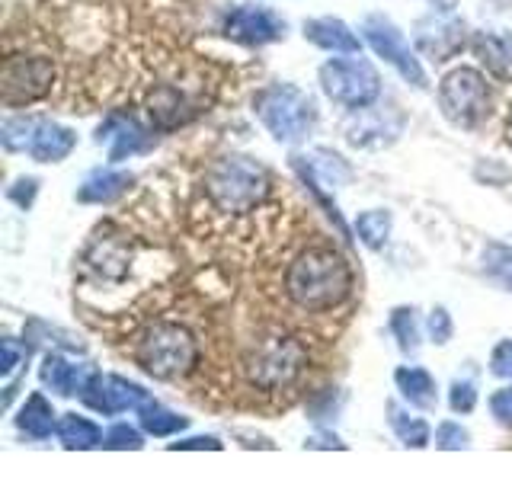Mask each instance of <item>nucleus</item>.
<instances>
[{
	"instance_id": "obj_1",
	"label": "nucleus",
	"mask_w": 512,
	"mask_h": 480,
	"mask_svg": "<svg viewBox=\"0 0 512 480\" xmlns=\"http://www.w3.org/2000/svg\"><path fill=\"white\" fill-rule=\"evenodd\" d=\"M282 288H285V298L292 301L298 311L327 314L352 298L356 272H352V263L340 250H333L330 244H314V247H304L295 260L288 263Z\"/></svg>"
},
{
	"instance_id": "obj_2",
	"label": "nucleus",
	"mask_w": 512,
	"mask_h": 480,
	"mask_svg": "<svg viewBox=\"0 0 512 480\" xmlns=\"http://www.w3.org/2000/svg\"><path fill=\"white\" fill-rule=\"evenodd\" d=\"M132 359L157 381H183L199 368V340L176 320H154L135 336Z\"/></svg>"
},
{
	"instance_id": "obj_3",
	"label": "nucleus",
	"mask_w": 512,
	"mask_h": 480,
	"mask_svg": "<svg viewBox=\"0 0 512 480\" xmlns=\"http://www.w3.org/2000/svg\"><path fill=\"white\" fill-rule=\"evenodd\" d=\"M308 362H311L308 346H304L298 336L272 330V333H263L260 340L250 343L240 368H244L247 381L256 391L282 394L288 388H295V384L304 378Z\"/></svg>"
},
{
	"instance_id": "obj_4",
	"label": "nucleus",
	"mask_w": 512,
	"mask_h": 480,
	"mask_svg": "<svg viewBox=\"0 0 512 480\" xmlns=\"http://www.w3.org/2000/svg\"><path fill=\"white\" fill-rule=\"evenodd\" d=\"M269 170L253 157L228 154L205 170V196L221 215H250L269 196Z\"/></svg>"
},
{
	"instance_id": "obj_5",
	"label": "nucleus",
	"mask_w": 512,
	"mask_h": 480,
	"mask_svg": "<svg viewBox=\"0 0 512 480\" xmlns=\"http://www.w3.org/2000/svg\"><path fill=\"white\" fill-rule=\"evenodd\" d=\"M256 119L279 144H301L317 125V103L311 93L279 80L253 96Z\"/></svg>"
},
{
	"instance_id": "obj_6",
	"label": "nucleus",
	"mask_w": 512,
	"mask_h": 480,
	"mask_svg": "<svg viewBox=\"0 0 512 480\" xmlns=\"http://www.w3.org/2000/svg\"><path fill=\"white\" fill-rule=\"evenodd\" d=\"M212 87H208L205 77H170L164 84H154L144 109H148V119L157 132H173V128H183L192 119H199L202 112L212 106Z\"/></svg>"
},
{
	"instance_id": "obj_7",
	"label": "nucleus",
	"mask_w": 512,
	"mask_h": 480,
	"mask_svg": "<svg viewBox=\"0 0 512 480\" xmlns=\"http://www.w3.org/2000/svg\"><path fill=\"white\" fill-rule=\"evenodd\" d=\"M0 141L13 154H29L39 164H58L77 148V135L68 125L42 116H10L0 125Z\"/></svg>"
},
{
	"instance_id": "obj_8",
	"label": "nucleus",
	"mask_w": 512,
	"mask_h": 480,
	"mask_svg": "<svg viewBox=\"0 0 512 480\" xmlns=\"http://www.w3.org/2000/svg\"><path fill=\"white\" fill-rule=\"evenodd\" d=\"M317 84L327 100H333L343 109H365L381 96V77L375 71V64L365 61L362 55L324 61L317 71Z\"/></svg>"
},
{
	"instance_id": "obj_9",
	"label": "nucleus",
	"mask_w": 512,
	"mask_h": 480,
	"mask_svg": "<svg viewBox=\"0 0 512 480\" xmlns=\"http://www.w3.org/2000/svg\"><path fill=\"white\" fill-rule=\"evenodd\" d=\"M490 87L487 77L477 68H455L442 77L439 84V109L455 128L474 132L490 119Z\"/></svg>"
},
{
	"instance_id": "obj_10",
	"label": "nucleus",
	"mask_w": 512,
	"mask_h": 480,
	"mask_svg": "<svg viewBox=\"0 0 512 480\" xmlns=\"http://www.w3.org/2000/svg\"><path fill=\"white\" fill-rule=\"evenodd\" d=\"M55 84V64L45 55H10L0 71V100L4 106H29L48 96Z\"/></svg>"
},
{
	"instance_id": "obj_11",
	"label": "nucleus",
	"mask_w": 512,
	"mask_h": 480,
	"mask_svg": "<svg viewBox=\"0 0 512 480\" xmlns=\"http://www.w3.org/2000/svg\"><path fill=\"white\" fill-rule=\"evenodd\" d=\"M362 39L372 45V52L378 58L388 61L391 68L407 80V84L426 90L429 80H426V71H423L420 58H416V52L410 48L407 36L388 20V16H384V13L365 16V20H362Z\"/></svg>"
},
{
	"instance_id": "obj_12",
	"label": "nucleus",
	"mask_w": 512,
	"mask_h": 480,
	"mask_svg": "<svg viewBox=\"0 0 512 480\" xmlns=\"http://www.w3.org/2000/svg\"><path fill=\"white\" fill-rule=\"evenodd\" d=\"M224 39L247 48H263L272 42H282L288 36V23L266 4H237L228 10L221 23Z\"/></svg>"
},
{
	"instance_id": "obj_13",
	"label": "nucleus",
	"mask_w": 512,
	"mask_h": 480,
	"mask_svg": "<svg viewBox=\"0 0 512 480\" xmlns=\"http://www.w3.org/2000/svg\"><path fill=\"white\" fill-rule=\"evenodd\" d=\"M80 400L100 416H119V413H128V410H141L151 404V394L141 388V384L128 381L122 375H103V372H93L90 381L84 384V391H80Z\"/></svg>"
},
{
	"instance_id": "obj_14",
	"label": "nucleus",
	"mask_w": 512,
	"mask_h": 480,
	"mask_svg": "<svg viewBox=\"0 0 512 480\" xmlns=\"http://www.w3.org/2000/svg\"><path fill=\"white\" fill-rule=\"evenodd\" d=\"M154 132H157L154 125L148 128V125H141V119L132 116V112L116 109L100 122V128H96V141L106 144L109 164H122V160H128V157L151 151L154 141H157Z\"/></svg>"
},
{
	"instance_id": "obj_15",
	"label": "nucleus",
	"mask_w": 512,
	"mask_h": 480,
	"mask_svg": "<svg viewBox=\"0 0 512 480\" xmlns=\"http://www.w3.org/2000/svg\"><path fill=\"white\" fill-rule=\"evenodd\" d=\"M413 42L420 48V55H426L436 64H445L468 45V26H464V20L452 10H439V13L423 16V20L413 26Z\"/></svg>"
},
{
	"instance_id": "obj_16",
	"label": "nucleus",
	"mask_w": 512,
	"mask_h": 480,
	"mask_svg": "<svg viewBox=\"0 0 512 480\" xmlns=\"http://www.w3.org/2000/svg\"><path fill=\"white\" fill-rule=\"evenodd\" d=\"M96 368L90 362H74L61 352H45V359L39 365V378L52 394L58 397H74L84 391V384L90 381V375Z\"/></svg>"
},
{
	"instance_id": "obj_17",
	"label": "nucleus",
	"mask_w": 512,
	"mask_h": 480,
	"mask_svg": "<svg viewBox=\"0 0 512 480\" xmlns=\"http://www.w3.org/2000/svg\"><path fill=\"white\" fill-rule=\"evenodd\" d=\"M301 29H304V39L317 48H324V52L362 55V39L343 20H336V16H314V20H304Z\"/></svg>"
},
{
	"instance_id": "obj_18",
	"label": "nucleus",
	"mask_w": 512,
	"mask_h": 480,
	"mask_svg": "<svg viewBox=\"0 0 512 480\" xmlns=\"http://www.w3.org/2000/svg\"><path fill=\"white\" fill-rule=\"evenodd\" d=\"M132 183H135V176L128 170H116V164L100 167V170H93L84 183H80L77 202H84V205H112L116 199H122L128 189H132Z\"/></svg>"
},
{
	"instance_id": "obj_19",
	"label": "nucleus",
	"mask_w": 512,
	"mask_h": 480,
	"mask_svg": "<svg viewBox=\"0 0 512 480\" xmlns=\"http://www.w3.org/2000/svg\"><path fill=\"white\" fill-rule=\"evenodd\" d=\"M471 48L493 77L512 80V36L509 32H500V29L474 32Z\"/></svg>"
},
{
	"instance_id": "obj_20",
	"label": "nucleus",
	"mask_w": 512,
	"mask_h": 480,
	"mask_svg": "<svg viewBox=\"0 0 512 480\" xmlns=\"http://www.w3.org/2000/svg\"><path fill=\"white\" fill-rule=\"evenodd\" d=\"M394 384L397 391L404 394V400L410 407H420V410H432L439 404V388H436V378H432L423 365H400L394 372Z\"/></svg>"
},
{
	"instance_id": "obj_21",
	"label": "nucleus",
	"mask_w": 512,
	"mask_h": 480,
	"mask_svg": "<svg viewBox=\"0 0 512 480\" xmlns=\"http://www.w3.org/2000/svg\"><path fill=\"white\" fill-rule=\"evenodd\" d=\"M55 426H58V413L48 404V397L39 391L29 394L20 413H16V429L26 432L29 439H48L55 432Z\"/></svg>"
},
{
	"instance_id": "obj_22",
	"label": "nucleus",
	"mask_w": 512,
	"mask_h": 480,
	"mask_svg": "<svg viewBox=\"0 0 512 480\" xmlns=\"http://www.w3.org/2000/svg\"><path fill=\"white\" fill-rule=\"evenodd\" d=\"M55 436L64 448H103V429L80 413H64L55 426Z\"/></svg>"
},
{
	"instance_id": "obj_23",
	"label": "nucleus",
	"mask_w": 512,
	"mask_h": 480,
	"mask_svg": "<svg viewBox=\"0 0 512 480\" xmlns=\"http://www.w3.org/2000/svg\"><path fill=\"white\" fill-rule=\"evenodd\" d=\"M388 423L394 429V436L407 448H426L429 445V423L423 420V416H413L410 410H404L397 400H388Z\"/></svg>"
},
{
	"instance_id": "obj_24",
	"label": "nucleus",
	"mask_w": 512,
	"mask_h": 480,
	"mask_svg": "<svg viewBox=\"0 0 512 480\" xmlns=\"http://www.w3.org/2000/svg\"><path fill=\"white\" fill-rule=\"evenodd\" d=\"M138 416H141V429L148 432V436H154V439H170V436H176V432H183L189 426V416L164 410L157 400H151L148 407H141Z\"/></svg>"
},
{
	"instance_id": "obj_25",
	"label": "nucleus",
	"mask_w": 512,
	"mask_h": 480,
	"mask_svg": "<svg viewBox=\"0 0 512 480\" xmlns=\"http://www.w3.org/2000/svg\"><path fill=\"white\" fill-rule=\"evenodd\" d=\"M356 234L368 250H384L391 237V212L384 208H368V212L356 215Z\"/></svg>"
},
{
	"instance_id": "obj_26",
	"label": "nucleus",
	"mask_w": 512,
	"mask_h": 480,
	"mask_svg": "<svg viewBox=\"0 0 512 480\" xmlns=\"http://www.w3.org/2000/svg\"><path fill=\"white\" fill-rule=\"evenodd\" d=\"M391 333L400 346L404 356H413L416 349H420V324H416V311L407 308V304H400V308L391 311Z\"/></svg>"
},
{
	"instance_id": "obj_27",
	"label": "nucleus",
	"mask_w": 512,
	"mask_h": 480,
	"mask_svg": "<svg viewBox=\"0 0 512 480\" xmlns=\"http://www.w3.org/2000/svg\"><path fill=\"white\" fill-rule=\"evenodd\" d=\"M484 272L487 279L496 282L506 292H512V244H487L484 250Z\"/></svg>"
},
{
	"instance_id": "obj_28",
	"label": "nucleus",
	"mask_w": 512,
	"mask_h": 480,
	"mask_svg": "<svg viewBox=\"0 0 512 480\" xmlns=\"http://www.w3.org/2000/svg\"><path fill=\"white\" fill-rule=\"evenodd\" d=\"M103 448H112V452H128L132 448V452H138V448H144V436L135 426L116 423L103 432Z\"/></svg>"
},
{
	"instance_id": "obj_29",
	"label": "nucleus",
	"mask_w": 512,
	"mask_h": 480,
	"mask_svg": "<svg viewBox=\"0 0 512 480\" xmlns=\"http://www.w3.org/2000/svg\"><path fill=\"white\" fill-rule=\"evenodd\" d=\"M426 333H429V340L436 346H445L448 340H452V333H455L452 314H448L445 308H432L429 317H426Z\"/></svg>"
},
{
	"instance_id": "obj_30",
	"label": "nucleus",
	"mask_w": 512,
	"mask_h": 480,
	"mask_svg": "<svg viewBox=\"0 0 512 480\" xmlns=\"http://www.w3.org/2000/svg\"><path fill=\"white\" fill-rule=\"evenodd\" d=\"M26 352H29L26 343H20V340H13V336H7V340L0 343V375L10 378V375L16 372V368H20V362L26 359Z\"/></svg>"
},
{
	"instance_id": "obj_31",
	"label": "nucleus",
	"mask_w": 512,
	"mask_h": 480,
	"mask_svg": "<svg viewBox=\"0 0 512 480\" xmlns=\"http://www.w3.org/2000/svg\"><path fill=\"white\" fill-rule=\"evenodd\" d=\"M448 407H452V413H471L477 407L474 381H452V391H448Z\"/></svg>"
},
{
	"instance_id": "obj_32",
	"label": "nucleus",
	"mask_w": 512,
	"mask_h": 480,
	"mask_svg": "<svg viewBox=\"0 0 512 480\" xmlns=\"http://www.w3.org/2000/svg\"><path fill=\"white\" fill-rule=\"evenodd\" d=\"M471 436L468 429H461L458 423H442L436 429V448H445V452H458V448H468Z\"/></svg>"
},
{
	"instance_id": "obj_33",
	"label": "nucleus",
	"mask_w": 512,
	"mask_h": 480,
	"mask_svg": "<svg viewBox=\"0 0 512 480\" xmlns=\"http://www.w3.org/2000/svg\"><path fill=\"white\" fill-rule=\"evenodd\" d=\"M490 372L496 378H512V340L496 343L493 356H490Z\"/></svg>"
},
{
	"instance_id": "obj_34",
	"label": "nucleus",
	"mask_w": 512,
	"mask_h": 480,
	"mask_svg": "<svg viewBox=\"0 0 512 480\" xmlns=\"http://www.w3.org/2000/svg\"><path fill=\"white\" fill-rule=\"evenodd\" d=\"M490 413L496 416V423H503L512 429V388H500L490 397Z\"/></svg>"
},
{
	"instance_id": "obj_35",
	"label": "nucleus",
	"mask_w": 512,
	"mask_h": 480,
	"mask_svg": "<svg viewBox=\"0 0 512 480\" xmlns=\"http://www.w3.org/2000/svg\"><path fill=\"white\" fill-rule=\"evenodd\" d=\"M36 192H39V180H32V176H29V180H16V183L7 189V196H10L16 205H20V208H29L32 199H36Z\"/></svg>"
},
{
	"instance_id": "obj_36",
	"label": "nucleus",
	"mask_w": 512,
	"mask_h": 480,
	"mask_svg": "<svg viewBox=\"0 0 512 480\" xmlns=\"http://www.w3.org/2000/svg\"><path fill=\"white\" fill-rule=\"evenodd\" d=\"M170 448L176 452H202V448H212V452H218V448H224L215 436H192V439H180V442H170Z\"/></svg>"
},
{
	"instance_id": "obj_37",
	"label": "nucleus",
	"mask_w": 512,
	"mask_h": 480,
	"mask_svg": "<svg viewBox=\"0 0 512 480\" xmlns=\"http://www.w3.org/2000/svg\"><path fill=\"white\" fill-rule=\"evenodd\" d=\"M304 448H346L336 436H330V432H317V436H311L308 442H304Z\"/></svg>"
},
{
	"instance_id": "obj_38",
	"label": "nucleus",
	"mask_w": 512,
	"mask_h": 480,
	"mask_svg": "<svg viewBox=\"0 0 512 480\" xmlns=\"http://www.w3.org/2000/svg\"><path fill=\"white\" fill-rule=\"evenodd\" d=\"M506 144L512 148V106H509V116H506Z\"/></svg>"
}]
</instances>
